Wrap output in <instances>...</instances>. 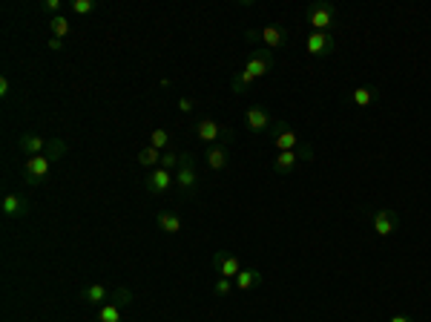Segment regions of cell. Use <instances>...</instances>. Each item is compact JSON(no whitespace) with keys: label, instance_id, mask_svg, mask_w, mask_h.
I'll use <instances>...</instances> for the list:
<instances>
[{"label":"cell","instance_id":"obj_31","mask_svg":"<svg viewBox=\"0 0 431 322\" xmlns=\"http://www.w3.org/2000/svg\"><path fill=\"white\" fill-rule=\"evenodd\" d=\"M9 96H12V81H9V78H6V75H3V78H0V98H3V101H6Z\"/></svg>","mask_w":431,"mask_h":322},{"label":"cell","instance_id":"obj_26","mask_svg":"<svg viewBox=\"0 0 431 322\" xmlns=\"http://www.w3.org/2000/svg\"><path fill=\"white\" fill-rule=\"evenodd\" d=\"M67 141L64 138H49V147H46V153L44 156H49L52 161H58V159H61V156H67Z\"/></svg>","mask_w":431,"mask_h":322},{"label":"cell","instance_id":"obj_17","mask_svg":"<svg viewBox=\"0 0 431 322\" xmlns=\"http://www.w3.org/2000/svg\"><path fill=\"white\" fill-rule=\"evenodd\" d=\"M155 224H159V231L167 233V236L182 233V227H184L182 216L175 213V211H159V213H155Z\"/></svg>","mask_w":431,"mask_h":322},{"label":"cell","instance_id":"obj_18","mask_svg":"<svg viewBox=\"0 0 431 322\" xmlns=\"http://www.w3.org/2000/svg\"><path fill=\"white\" fill-rule=\"evenodd\" d=\"M204 164L213 170V173H222V170H227L230 164V153H227V147H207L204 150Z\"/></svg>","mask_w":431,"mask_h":322},{"label":"cell","instance_id":"obj_25","mask_svg":"<svg viewBox=\"0 0 431 322\" xmlns=\"http://www.w3.org/2000/svg\"><path fill=\"white\" fill-rule=\"evenodd\" d=\"M182 161H184V153H175V150H164V153H161V164H159V167H164V170H170V173H175V170L182 167Z\"/></svg>","mask_w":431,"mask_h":322},{"label":"cell","instance_id":"obj_13","mask_svg":"<svg viewBox=\"0 0 431 322\" xmlns=\"http://www.w3.org/2000/svg\"><path fill=\"white\" fill-rule=\"evenodd\" d=\"M290 41H293V35H290V29L288 26H282V24H270V26H265L262 29V44H265V49H285V46H290Z\"/></svg>","mask_w":431,"mask_h":322},{"label":"cell","instance_id":"obj_4","mask_svg":"<svg viewBox=\"0 0 431 322\" xmlns=\"http://www.w3.org/2000/svg\"><path fill=\"white\" fill-rule=\"evenodd\" d=\"M175 187H179V193H184V196H193V193L202 187L199 164H195V159H193L190 153H184V161H182V167L175 170Z\"/></svg>","mask_w":431,"mask_h":322},{"label":"cell","instance_id":"obj_28","mask_svg":"<svg viewBox=\"0 0 431 322\" xmlns=\"http://www.w3.org/2000/svg\"><path fill=\"white\" fill-rule=\"evenodd\" d=\"M233 288H236V282L227 279V276H219V279H216V285H213V294L216 296H227Z\"/></svg>","mask_w":431,"mask_h":322},{"label":"cell","instance_id":"obj_21","mask_svg":"<svg viewBox=\"0 0 431 322\" xmlns=\"http://www.w3.org/2000/svg\"><path fill=\"white\" fill-rule=\"evenodd\" d=\"M377 96H380V92H377V87H357L354 92H351V101H354L357 107H371V104H374L377 101Z\"/></svg>","mask_w":431,"mask_h":322},{"label":"cell","instance_id":"obj_12","mask_svg":"<svg viewBox=\"0 0 431 322\" xmlns=\"http://www.w3.org/2000/svg\"><path fill=\"white\" fill-rule=\"evenodd\" d=\"M0 213H3L9 222H17L29 216V199L24 193H6L3 202H0Z\"/></svg>","mask_w":431,"mask_h":322},{"label":"cell","instance_id":"obj_29","mask_svg":"<svg viewBox=\"0 0 431 322\" xmlns=\"http://www.w3.org/2000/svg\"><path fill=\"white\" fill-rule=\"evenodd\" d=\"M109 302H115V305H121V308L124 305H132V291L130 288H115Z\"/></svg>","mask_w":431,"mask_h":322},{"label":"cell","instance_id":"obj_6","mask_svg":"<svg viewBox=\"0 0 431 322\" xmlns=\"http://www.w3.org/2000/svg\"><path fill=\"white\" fill-rule=\"evenodd\" d=\"M305 52L310 58H328L337 52V35L334 32H310L305 37Z\"/></svg>","mask_w":431,"mask_h":322},{"label":"cell","instance_id":"obj_11","mask_svg":"<svg viewBox=\"0 0 431 322\" xmlns=\"http://www.w3.org/2000/svg\"><path fill=\"white\" fill-rule=\"evenodd\" d=\"M245 124H247V129L253 132V136H262V132H270L273 129V121L270 118V112L265 109V107H247V112H245Z\"/></svg>","mask_w":431,"mask_h":322},{"label":"cell","instance_id":"obj_20","mask_svg":"<svg viewBox=\"0 0 431 322\" xmlns=\"http://www.w3.org/2000/svg\"><path fill=\"white\" fill-rule=\"evenodd\" d=\"M135 161H139L141 167H147V170H155L161 164V150H155V147H141L139 150V156H135Z\"/></svg>","mask_w":431,"mask_h":322},{"label":"cell","instance_id":"obj_10","mask_svg":"<svg viewBox=\"0 0 431 322\" xmlns=\"http://www.w3.org/2000/svg\"><path fill=\"white\" fill-rule=\"evenodd\" d=\"M144 187H147L150 196H164L170 187H175V173H170V170H164V167H155V170L147 173Z\"/></svg>","mask_w":431,"mask_h":322},{"label":"cell","instance_id":"obj_9","mask_svg":"<svg viewBox=\"0 0 431 322\" xmlns=\"http://www.w3.org/2000/svg\"><path fill=\"white\" fill-rule=\"evenodd\" d=\"M49 170H52V159L49 156H32L24 161V179L26 184H44L49 179Z\"/></svg>","mask_w":431,"mask_h":322},{"label":"cell","instance_id":"obj_5","mask_svg":"<svg viewBox=\"0 0 431 322\" xmlns=\"http://www.w3.org/2000/svg\"><path fill=\"white\" fill-rule=\"evenodd\" d=\"M310 159H313V147L299 144L297 150H288V153H276V156H273V161H270V167H273V173L288 176V173H293V170H297L299 161H310Z\"/></svg>","mask_w":431,"mask_h":322},{"label":"cell","instance_id":"obj_19","mask_svg":"<svg viewBox=\"0 0 431 322\" xmlns=\"http://www.w3.org/2000/svg\"><path fill=\"white\" fill-rule=\"evenodd\" d=\"M233 282H236V291H253V288L262 285L265 276H262V271H256V268H242L239 276L233 279Z\"/></svg>","mask_w":431,"mask_h":322},{"label":"cell","instance_id":"obj_35","mask_svg":"<svg viewBox=\"0 0 431 322\" xmlns=\"http://www.w3.org/2000/svg\"><path fill=\"white\" fill-rule=\"evenodd\" d=\"M388 322H414V319H411L408 314H397V316H391Z\"/></svg>","mask_w":431,"mask_h":322},{"label":"cell","instance_id":"obj_32","mask_svg":"<svg viewBox=\"0 0 431 322\" xmlns=\"http://www.w3.org/2000/svg\"><path fill=\"white\" fill-rule=\"evenodd\" d=\"M245 41L247 44H262V29H247L245 32Z\"/></svg>","mask_w":431,"mask_h":322},{"label":"cell","instance_id":"obj_8","mask_svg":"<svg viewBox=\"0 0 431 322\" xmlns=\"http://www.w3.org/2000/svg\"><path fill=\"white\" fill-rule=\"evenodd\" d=\"M270 144H273L276 153H288V150H297L302 141L297 136V129H293L288 121H276L273 129H270Z\"/></svg>","mask_w":431,"mask_h":322},{"label":"cell","instance_id":"obj_23","mask_svg":"<svg viewBox=\"0 0 431 322\" xmlns=\"http://www.w3.org/2000/svg\"><path fill=\"white\" fill-rule=\"evenodd\" d=\"M98 322H124L121 305H115V302H107V305H101V308H98Z\"/></svg>","mask_w":431,"mask_h":322},{"label":"cell","instance_id":"obj_15","mask_svg":"<svg viewBox=\"0 0 431 322\" xmlns=\"http://www.w3.org/2000/svg\"><path fill=\"white\" fill-rule=\"evenodd\" d=\"M78 296H81V299L87 302V305L101 308V305H107V302L112 299V291L104 285V282H89L87 288H81V294H78Z\"/></svg>","mask_w":431,"mask_h":322},{"label":"cell","instance_id":"obj_30","mask_svg":"<svg viewBox=\"0 0 431 322\" xmlns=\"http://www.w3.org/2000/svg\"><path fill=\"white\" fill-rule=\"evenodd\" d=\"M44 9H46L52 17H55V15H64V12H61V9H64L61 0H44Z\"/></svg>","mask_w":431,"mask_h":322},{"label":"cell","instance_id":"obj_16","mask_svg":"<svg viewBox=\"0 0 431 322\" xmlns=\"http://www.w3.org/2000/svg\"><path fill=\"white\" fill-rule=\"evenodd\" d=\"M46 147H49V138H44V136H35V132H24L21 138H17V150L26 156V159H32V156H44L46 153Z\"/></svg>","mask_w":431,"mask_h":322},{"label":"cell","instance_id":"obj_1","mask_svg":"<svg viewBox=\"0 0 431 322\" xmlns=\"http://www.w3.org/2000/svg\"><path fill=\"white\" fill-rule=\"evenodd\" d=\"M273 66H276V58H273V52L265 49V46H256L250 52V58L245 64V69H239L236 75H233V96H242V92H247V87L256 84L262 75H267Z\"/></svg>","mask_w":431,"mask_h":322},{"label":"cell","instance_id":"obj_14","mask_svg":"<svg viewBox=\"0 0 431 322\" xmlns=\"http://www.w3.org/2000/svg\"><path fill=\"white\" fill-rule=\"evenodd\" d=\"M213 268L219 276H227V279H236L239 271H242V262L236 253H227V251H219V253H213Z\"/></svg>","mask_w":431,"mask_h":322},{"label":"cell","instance_id":"obj_33","mask_svg":"<svg viewBox=\"0 0 431 322\" xmlns=\"http://www.w3.org/2000/svg\"><path fill=\"white\" fill-rule=\"evenodd\" d=\"M179 109H182V112H193V109H195V104H193V98H187V96H182V98H179Z\"/></svg>","mask_w":431,"mask_h":322},{"label":"cell","instance_id":"obj_2","mask_svg":"<svg viewBox=\"0 0 431 322\" xmlns=\"http://www.w3.org/2000/svg\"><path fill=\"white\" fill-rule=\"evenodd\" d=\"M193 129H195V136H199V141L207 144V147H219V144L227 147V144H233V127L216 121L210 116L199 118V121L193 124Z\"/></svg>","mask_w":431,"mask_h":322},{"label":"cell","instance_id":"obj_7","mask_svg":"<svg viewBox=\"0 0 431 322\" xmlns=\"http://www.w3.org/2000/svg\"><path fill=\"white\" fill-rule=\"evenodd\" d=\"M371 224H374V233L380 239H388L400 231V213L394 207H377V211L371 213Z\"/></svg>","mask_w":431,"mask_h":322},{"label":"cell","instance_id":"obj_27","mask_svg":"<svg viewBox=\"0 0 431 322\" xmlns=\"http://www.w3.org/2000/svg\"><path fill=\"white\" fill-rule=\"evenodd\" d=\"M69 9H72L75 15H92V12L98 9V3H95V0H72Z\"/></svg>","mask_w":431,"mask_h":322},{"label":"cell","instance_id":"obj_24","mask_svg":"<svg viewBox=\"0 0 431 322\" xmlns=\"http://www.w3.org/2000/svg\"><path fill=\"white\" fill-rule=\"evenodd\" d=\"M170 141H173V136H170V129H164V127H155V129L150 132V147L161 150V153L170 147Z\"/></svg>","mask_w":431,"mask_h":322},{"label":"cell","instance_id":"obj_22","mask_svg":"<svg viewBox=\"0 0 431 322\" xmlns=\"http://www.w3.org/2000/svg\"><path fill=\"white\" fill-rule=\"evenodd\" d=\"M49 32H52V37H61V41H67L69 32H72V24L67 21V15H55V17H49Z\"/></svg>","mask_w":431,"mask_h":322},{"label":"cell","instance_id":"obj_3","mask_svg":"<svg viewBox=\"0 0 431 322\" xmlns=\"http://www.w3.org/2000/svg\"><path fill=\"white\" fill-rule=\"evenodd\" d=\"M308 24L313 26V32H334L340 26V12L334 3H325V0H317L305 9Z\"/></svg>","mask_w":431,"mask_h":322},{"label":"cell","instance_id":"obj_34","mask_svg":"<svg viewBox=\"0 0 431 322\" xmlns=\"http://www.w3.org/2000/svg\"><path fill=\"white\" fill-rule=\"evenodd\" d=\"M49 49L52 52H61L64 49V41H61V37H49Z\"/></svg>","mask_w":431,"mask_h":322}]
</instances>
